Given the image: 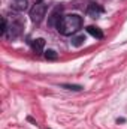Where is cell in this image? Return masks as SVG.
<instances>
[{
  "instance_id": "6da1fadb",
  "label": "cell",
  "mask_w": 127,
  "mask_h": 129,
  "mask_svg": "<svg viewBox=\"0 0 127 129\" xmlns=\"http://www.w3.org/2000/svg\"><path fill=\"white\" fill-rule=\"evenodd\" d=\"M81 27H82V18L76 14H69V15L61 17V21L58 23L57 30L64 36H69V35L76 33Z\"/></svg>"
},
{
  "instance_id": "7a4b0ae2",
  "label": "cell",
  "mask_w": 127,
  "mask_h": 129,
  "mask_svg": "<svg viewBox=\"0 0 127 129\" xmlns=\"http://www.w3.org/2000/svg\"><path fill=\"white\" fill-rule=\"evenodd\" d=\"M46 9H48L46 3L37 2V3L32 8V11H30V18H32L33 23H40V21L43 20L45 14H46Z\"/></svg>"
},
{
  "instance_id": "3957f363",
  "label": "cell",
  "mask_w": 127,
  "mask_h": 129,
  "mask_svg": "<svg viewBox=\"0 0 127 129\" xmlns=\"http://www.w3.org/2000/svg\"><path fill=\"white\" fill-rule=\"evenodd\" d=\"M9 35H8V38L9 39H15L20 33H21V30H23V24H21V21H14L11 26H9ZM8 33V32H6Z\"/></svg>"
},
{
  "instance_id": "277c9868",
  "label": "cell",
  "mask_w": 127,
  "mask_h": 129,
  "mask_svg": "<svg viewBox=\"0 0 127 129\" xmlns=\"http://www.w3.org/2000/svg\"><path fill=\"white\" fill-rule=\"evenodd\" d=\"M103 14V8L96 5V3H90L88 8H87V15L91 17V18H99L100 15Z\"/></svg>"
},
{
  "instance_id": "5b68a950",
  "label": "cell",
  "mask_w": 127,
  "mask_h": 129,
  "mask_svg": "<svg viewBox=\"0 0 127 129\" xmlns=\"http://www.w3.org/2000/svg\"><path fill=\"white\" fill-rule=\"evenodd\" d=\"M60 14H61V8H55V9L52 11V14L49 15V18H48V24H49L51 27H57V26H58V23L61 21Z\"/></svg>"
},
{
  "instance_id": "8992f818",
  "label": "cell",
  "mask_w": 127,
  "mask_h": 129,
  "mask_svg": "<svg viewBox=\"0 0 127 129\" xmlns=\"http://www.w3.org/2000/svg\"><path fill=\"white\" fill-rule=\"evenodd\" d=\"M43 47H45V39H42V38H37V39L32 41V48H33V51H34L36 54L42 53Z\"/></svg>"
},
{
  "instance_id": "52a82bcc",
  "label": "cell",
  "mask_w": 127,
  "mask_h": 129,
  "mask_svg": "<svg viewBox=\"0 0 127 129\" xmlns=\"http://www.w3.org/2000/svg\"><path fill=\"white\" fill-rule=\"evenodd\" d=\"M12 9L23 12V11L27 9V2H26V0H14V2H12Z\"/></svg>"
},
{
  "instance_id": "ba28073f",
  "label": "cell",
  "mask_w": 127,
  "mask_h": 129,
  "mask_svg": "<svg viewBox=\"0 0 127 129\" xmlns=\"http://www.w3.org/2000/svg\"><path fill=\"white\" fill-rule=\"evenodd\" d=\"M87 32L90 33L93 38H96V39H102L103 38V32L99 27H96V26H88L87 27Z\"/></svg>"
},
{
  "instance_id": "9c48e42d",
  "label": "cell",
  "mask_w": 127,
  "mask_h": 129,
  "mask_svg": "<svg viewBox=\"0 0 127 129\" xmlns=\"http://www.w3.org/2000/svg\"><path fill=\"white\" fill-rule=\"evenodd\" d=\"M84 42H85V36L84 35H79V36H76V38L72 39V45L73 47H81Z\"/></svg>"
},
{
  "instance_id": "30bf717a",
  "label": "cell",
  "mask_w": 127,
  "mask_h": 129,
  "mask_svg": "<svg viewBox=\"0 0 127 129\" xmlns=\"http://www.w3.org/2000/svg\"><path fill=\"white\" fill-rule=\"evenodd\" d=\"M45 57H46L48 60H55V59H57V53H55L54 50H46V51H45Z\"/></svg>"
},
{
  "instance_id": "8fae6325",
  "label": "cell",
  "mask_w": 127,
  "mask_h": 129,
  "mask_svg": "<svg viewBox=\"0 0 127 129\" xmlns=\"http://www.w3.org/2000/svg\"><path fill=\"white\" fill-rule=\"evenodd\" d=\"M63 89L67 90H75V92H79L82 89V86H75V84H63Z\"/></svg>"
}]
</instances>
